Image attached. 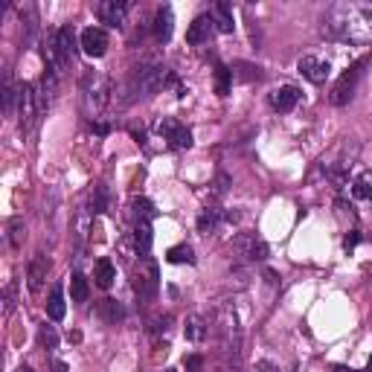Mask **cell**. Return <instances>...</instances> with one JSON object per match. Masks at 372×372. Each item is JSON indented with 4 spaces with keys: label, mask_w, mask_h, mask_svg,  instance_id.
<instances>
[{
    "label": "cell",
    "mask_w": 372,
    "mask_h": 372,
    "mask_svg": "<svg viewBox=\"0 0 372 372\" xmlns=\"http://www.w3.org/2000/svg\"><path fill=\"white\" fill-rule=\"evenodd\" d=\"M320 32L332 41L372 44V3H358V0L332 3L323 15Z\"/></svg>",
    "instance_id": "cell-1"
},
{
    "label": "cell",
    "mask_w": 372,
    "mask_h": 372,
    "mask_svg": "<svg viewBox=\"0 0 372 372\" xmlns=\"http://www.w3.org/2000/svg\"><path fill=\"white\" fill-rule=\"evenodd\" d=\"M79 93H82L85 114L96 122L102 111L108 108V102H111V82H108V76L99 73V70H85L82 85H79Z\"/></svg>",
    "instance_id": "cell-2"
},
{
    "label": "cell",
    "mask_w": 372,
    "mask_h": 372,
    "mask_svg": "<svg viewBox=\"0 0 372 372\" xmlns=\"http://www.w3.org/2000/svg\"><path fill=\"white\" fill-rule=\"evenodd\" d=\"M157 131H160V137L166 140V145L169 149H175V152H186V149H192V131L186 125H181L177 120H172V117H163L157 122Z\"/></svg>",
    "instance_id": "cell-3"
},
{
    "label": "cell",
    "mask_w": 372,
    "mask_h": 372,
    "mask_svg": "<svg viewBox=\"0 0 372 372\" xmlns=\"http://www.w3.org/2000/svg\"><path fill=\"white\" fill-rule=\"evenodd\" d=\"M38 111V96H35V85H18V120H21V131H29Z\"/></svg>",
    "instance_id": "cell-4"
},
{
    "label": "cell",
    "mask_w": 372,
    "mask_h": 372,
    "mask_svg": "<svg viewBox=\"0 0 372 372\" xmlns=\"http://www.w3.org/2000/svg\"><path fill=\"white\" fill-rule=\"evenodd\" d=\"M166 82H169V67H163V64H149V67H140L137 90H140V96H154Z\"/></svg>",
    "instance_id": "cell-5"
},
{
    "label": "cell",
    "mask_w": 372,
    "mask_h": 372,
    "mask_svg": "<svg viewBox=\"0 0 372 372\" xmlns=\"http://www.w3.org/2000/svg\"><path fill=\"white\" fill-rule=\"evenodd\" d=\"M157 288H160V282H157V265L152 262L149 256H143L140 259V268L134 270V291L140 297H154L157 294Z\"/></svg>",
    "instance_id": "cell-6"
},
{
    "label": "cell",
    "mask_w": 372,
    "mask_h": 372,
    "mask_svg": "<svg viewBox=\"0 0 372 372\" xmlns=\"http://www.w3.org/2000/svg\"><path fill=\"white\" fill-rule=\"evenodd\" d=\"M79 47H82L85 56L102 58L108 53V32L102 26H88V29H82V35H79Z\"/></svg>",
    "instance_id": "cell-7"
},
{
    "label": "cell",
    "mask_w": 372,
    "mask_h": 372,
    "mask_svg": "<svg viewBox=\"0 0 372 372\" xmlns=\"http://www.w3.org/2000/svg\"><path fill=\"white\" fill-rule=\"evenodd\" d=\"M297 70L309 79V82H314V85H323L326 79L332 76V64L329 61H323V58H317V56H302L300 61H297Z\"/></svg>",
    "instance_id": "cell-8"
},
{
    "label": "cell",
    "mask_w": 372,
    "mask_h": 372,
    "mask_svg": "<svg viewBox=\"0 0 372 372\" xmlns=\"http://www.w3.org/2000/svg\"><path fill=\"white\" fill-rule=\"evenodd\" d=\"M300 88H294V85H282V88H273L270 90V108L273 111H282V114H288V111H294L297 108V102H300Z\"/></svg>",
    "instance_id": "cell-9"
},
{
    "label": "cell",
    "mask_w": 372,
    "mask_h": 372,
    "mask_svg": "<svg viewBox=\"0 0 372 372\" xmlns=\"http://www.w3.org/2000/svg\"><path fill=\"white\" fill-rule=\"evenodd\" d=\"M213 32H216L213 18H209V15H198L186 29V41L192 47H204V44H209V38H213Z\"/></svg>",
    "instance_id": "cell-10"
},
{
    "label": "cell",
    "mask_w": 372,
    "mask_h": 372,
    "mask_svg": "<svg viewBox=\"0 0 372 372\" xmlns=\"http://www.w3.org/2000/svg\"><path fill=\"white\" fill-rule=\"evenodd\" d=\"M128 6H131V3H125V0H105V3H99V21L108 24V26H114V29H120L125 24Z\"/></svg>",
    "instance_id": "cell-11"
},
{
    "label": "cell",
    "mask_w": 372,
    "mask_h": 372,
    "mask_svg": "<svg viewBox=\"0 0 372 372\" xmlns=\"http://www.w3.org/2000/svg\"><path fill=\"white\" fill-rule=\"evenodd\" d=\"M361 67H364V61H358L355 67L337 82V88H334V93H332V102L334 105H346L349 99H352V90H355V82H358V76H361Z\"/></svg>",
    "instance_id": "cell-12"
},
{
    "label": "cell",
    "mask_w": 372,
    "mask_h": 372,
    "mask_svg": "<svg viewBox=\"0 0 372 372\" xmlns=\"http://www.w3.org/2000/svg\"><path fill=\"white\" fill-rule=\"evenodd\" d=\"M152 241H154V233H152V221H134V248H137V256H149L152 250Z\"/></svg>",
    "instance_id": "cell-13"
},
{
    "label": "cell",
    "mask_w": 372,
    "mask_h": 372,
    "mask_svg": "<svg viewBox=\"0 0 372 372\" xmlns=\"http://www.w3.org/2000/svg\"><path fill=\"white\" fill-rule=\"evenodd\" d=\"M172 26H175V15H172V6H160L157 15H154V38L160 44H166L172 38Z\"/></svg>",
    "instance_id": "cell-14"
},
{
    "label": "cell",
    "mask_w": 372,
    "mask_h": 372,
    "mask_svg": "<svg viewBox=\"0 0 372 372\" xmlns=\"http://www.w3.org/2000/svg\"><path fill=\"white\" fill-rule=\"evenodd\" d=\"M47 270H50V259H47L44 253H38L29 262V270H26V280H29V288L32 291H41V285L47 280Z\"/></svg>",
    "instance_id": "cell-15"
},
{
    "label": "cell",
    "mask_w": 372,
    "mask_h": 372,
    "mask_svg": "<svg viewBox=\"0 0 372 372\" xmlns=\"http://www.w3.org/2000/svg\"><path fill=\"white\" fill-rule=\"evenodd\" d=\"M117 280V265L111 262V259H99V262L93 265V282L99 285L102 291H108Z\"/></svg>",
    "instance_id": "cell-16"
},
{
    "label": "cell",
    "mask_w": 372,
    "mask_h": 372,
    "mask_svg": "<svg viewBox=\"0 0 372 372\" xmlns=\"http://www.w3.org/2000/svg\"><path fill=\"white\" fill-rule=\"evenodd\" d=\"M209 18H213V24H216V29L218 32H224V35H230L233 32V12H230V6L227 3H216L213 9H209Z\"/></svg>",
    "instance_id": "cell-17"
},
{
    "label": "cell",
    "mask_w": 372,
    "mask_h": 372,
    "mask_svg": "<svg viewBox=\"0 0 372 372\" xmlns=\"http://www.w3.org/2000/svg\"><path fill=\"white\" fill-rule=\"evenodd\" d=\"M47 314H50V320H64V314H67V302H64L61 285H53L50 297H47Z\"/></svg>",
    "instance_id": "cell-18"
},
{
    "label": "cell",
    "mask_w": 372,
    "mask_h": 372,
    "mask_svg": "<svg viewBox=\"0 0 372 372\" xmlns=\"http://www.w3.org/2000/svg\"><path fill=\"white\" fill-rule=\"evenodd\" d=\"M184 334H186L189 343H201L204 337H207V320L198 317V314H189L186 317V326H184Z\"/></svg>",
    "instance_id": "cell-19"
},
{
    "label": "cell",
    "mask_w": 372,
    "mask_h": 372,
    "mask_svg": "<svg viewBox=\"0 0 372 372\" xmlns=\"http://www.w3.org/2000/svg\"><path fill=\"white\" fill-rule=\"evenodd\" d=\"M166 262L169 265H195V250L189 245H175L166 250Z\"/></svg>",
    "instance_id": "cell-20"
},
{
    "label": "cell",
    "mask_w": 372,
    "mask_h": 372,
    "mask_svg": "<svg viewBox=\"0 0 372 372\" xmlns=\"http://www.w3.org/2000/svg\"><path fill=\"white\" fill-rule=\"evenodd\" d=\"M224 218H230V216H221V209H213V207H209V209H204V213L198 216V230H201V233H213Z\"/></svg>",
    "instance_id": "cell-21"
},
{
    "label": "cell",
    "mask_w": 372,
    "mask_h": 372,
    "mask_svg": "<svg viewBox=\"0 0 372 372\" xmlns=\"http://www.w3.org/2000/svg\"><path fill=\"white\" fill-rule=\"evenodd\" d=\"M88 294H90L88 280L82 277V273H73V277H70V300H73V302H85Z\"/></svg>",
    "instance_id": "cell-22"
},
{
    "label": "cell",
    "mask_w": 372,
    "mask_h": 372,
    "mask_svg": "<svg viewBox=\"0 0 372 372\" xmlns=\"http://www.w3.org/2000/svg\"><path fill=\"white\" fill-rule=\"evenodd\" d=\"M355 195H358L361 201H372V172H361L358 177H355Z\"/></svg>",
    "instance_id": "cell-23"
},
{
    "label": "cell",
    "mask_w": 372,
    "mask_h": 372,
    "mask_svg": "<svg viewBox=\"0 0 372 372\" xmlns=\"http://www.w3.org/2000/svg\"><path fill=\"white\" fill-rule=\"evenodd\" d=\"M105 209H108V189H105V186H93L88 213H90V216H99V213H105Z\"/></svg>",
    "instance_id": "cell-24"
},
{
    "label": "cell",
    "mask_w": 372,
    "mask_h": 372,
    "mask_svg": "<svg viewBox=\"0 0 372 372\" xmlns=\"http://www.w3.org/2000/svg\"><path fill=\"white\" fill-rule=\"evenodd\" d=\"M131 213H134V221H140V218L152 221V218L157 216V209H154V204H152L149 198H134V201H131Z\"/></svg>",
    "instance_id": "cell-25"
},
{
    "label": "cell",
    "mask_w": 372,
    "mask_h": 372,
    "mask_svg": "<svg viewBox=\"0 0 372 372\" xmlns=\"http://www.w3.org/2000/svg\"><path fill=\"white\" fill-rule=\"evenodd\" d=\"M230 85H233V70L224 67V64H218V67H216V93L218 96H227L230 93Z\"/></svg>",
    "instance_id": "cell-26"
},
{
    "label": "cell",
    "mask_w": 372,
    "mask_h": 372,
    "mask_svg": "<svg viewBox=\"0 0 372 372\" xmlns=\"http://www.w3.org/2000/svg\"><path fill=\"white\" fill-rule=\"evenodd\" d=\"M24 238H26V227H24V221L21 218H12L9 221V245L18 250L24 245Z\"/></svg>",
    "instance_id": "cell-27"
},
{
    "label": "cell",
    "mask_w": 372,
    "mask_h": 372,
    "mask_svg": "<svg viewBox=\"0 0 372 372\" xmlns=\"http://www.w3.org/2000/svg\"><path fill=\"white\" fill-rule=\"evenodd\" d=\"M38 337H41V346H47V349H56L58 346V334H56V329L53 326H41V332H38Z\"/></svg>",
    "instance_id": "cell-28"
},
{
    "label": "cell",
    "mask_w": 372,
    "mask_h": 372,
    "mask_svg": "<svg viewBox=\"0 0 372 372\" xmlns=\"http://www.w3.org/2000/svg\"><path fill=\"white\" fill-rule=\"evenodd\" d=\"M3 302H6V314H12V309H15V297H12V285H6V291H3Z\"/></svg>",
    "instance_id": "cell-29"
},
{
    "label": "cell",
    "mask_w": 372,
    "mask_h": 372,
    "mask_svg": "<svg viewBox=\"0 0 372 372\" xmlns=\"http://www.w3.org/2000/svg\"><path fill=\"white\" fill-rule=\"evenodd\" d=\"M201 358H198V355H192V358H186V372H198L201 369Z\"/></svg>",
    "instance_id": "cell-30"
},
{
    "label": "cell",
    "mask_w": 372,
    "mask_h": 372,
    "mask_svg": "<svg viewBox=\"0 0 372 372\" xmlns=\"http://www.w3.org/2000/svg\"><path fill=\"white\" fill-rule=\"evenodd\" d=\"M358 241H361V236H358V230H352V236H346V238H343V248H346V250H352L355 245H358Z\"/></svg>",
    "instance_id": "cell-31"
},
{
    "label": "cell",
    "mask_w": 372,
    "mask_h": 372,
    "mask_svg": "<svg viewBox=\"0 0 372 372\" xmlns=\"http://www.w3.org/2000/svg\"><path fill=\"white\" fill-rule=\"evenodd\" d=\"M256 369H259V372H280V366H277V364H270V361H259Z\"/></svg>",
    "instance_id": "cell-32"
},
{
    "label": "cell",
    "mask_w": 372,
    "mask_h": 372,
    "mask_svg": "<svg viewBox=\"0 0 372 372\" xmlns=\"http://www.w3.org/2000/svg\"><path fill=\"white\" fill-rule=\"evenodd\" d=\"M90 128H93V131H96V134H102V137H105V134L111 131V128H108L105 122H90Z\"/></svg>",
    "instance_id": "cell-33"
},
{
    "label": "cell",
    "mask_w": 372,
    "mask_h": 372,
    "mask_svg": "<svg viewBox=\"0 0 372 372\" xmlns=\"http://www.w3.org/2000/svg\"><path fill=\"white\" fill-rule=\"evenodd\" d=\"M364 372H372V358H369V364H366V369Z\"/></svg>",
    "instance_id": "cell-34"
},
{
    "label": "cell",
    "mask_w": 372,
    "mask_h": 372,
    "mask_svg": "<svg viewBox=\"0 0 372 372\" xmlns=\"http://www.w3.org/2000/svg\"><path fill=\"white\" fill-rule=\"evenodd\" d=\"M21 372H32V369H29V366H24V369H21Z\"/></svg>",
    "instance_id": "cell-35"
}]
</instances>
